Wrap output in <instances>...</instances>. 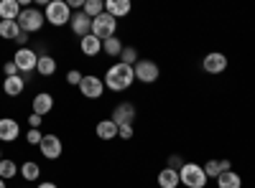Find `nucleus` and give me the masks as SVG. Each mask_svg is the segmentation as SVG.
<instances>
[{
	"label": "nucleus",
	"mask_w": 255,
	"mask_h": 188,
	"mask_svg": "<svg viewBox=\"0 0 255 188\" xmlns=\"http://www.w3.org/2000/svg\"><path fill=\"white\" fill-rule=\"evenodd\" d=\"M79 49H82V54L84 56H97L100 51H102V41L97 38V36H84V38H79Z\"/></svg>",
	"instance_id": "6ab92c4d"
},
{
	"label": "nucleus",
	"mask_w": 255,
	"mask_h": 188,
	"mask_svg": "<svg viewBox=\"0 0 255 188\" xmlns=\"http://www.w3.org/2000/svg\"><path fill=\"white\" fill-rule=\"evenodd\" d=\"M79 92L82 97H87V99H100L105 94V81L95 74H84L82 81H79Z\"/></svg>",
	"instance_id": "6e6552de"
},
{
	"label": "nucleus",
	"mask_w": 255,
	"mask_h": 188,
	"mask_svg": "<svg viewBox=\"0 0 255 188\" xmlns=\"http://www.w3.org/2000/svg\"><path fill=\"white\" fill-rule=\"evenodd\" d=\"M18 165L13 163V160H8V158H3V160H0V178H3V181H10V178H15L18 176Z\"/></svg>",
	"instance_id": "a878e982"
},
{
	"label": "nucleus",
	"mask_w": 255,
	"mask_h": 188,
	"mask_svg": "<svg viewBox=\"0 0 255 188\" xmlns=\"http://www.w3.org/2000/svg\"><path fill=\"white\" fill-rule=\"evenodd\" d=\"M158 186L161 188H176V186H181V181H179V171H174V168H166L158 173Z\"/></svg>",
	"instance_id": "4be33fe9"
},
{
	"label": "nucleus",
	"mask_w": 255,
	"mask_h": 188,
	"mask_svg": "<svg viewBox=\"0 0 255 188\" xmlns=\"http://www.w3.org/2000/svg\"><path fill=\"white\" fill-rule=\"evenodd\" d=\"M118 33V18H113L110 13H102L97 18H92V36H97L100 41H108Z\"/></svg>",
	"instance_id": "423d86ee"
},
{
	"label": "nucleus",
	"mask_w": 255,
	"mask_h": 188,
	"mask_svg": "<svg viewBox=\"0 0 255 188\" xmlns=\"http://www.w3.org/2000/svg\"><path fill=\"white\" fill-rule=\"evenodd\" d=\"M44 23H46L44 13H41L38 8H31V5H26L23 10H20V15H18V28L26 31L28 36L36 33V31H41V28H44Z\"/></svg>",
	"instance_id": "20e7f679"
},
{
	"label": "nucleus",
	"mask_w": 255,
	"mask_h": 188,
	"mask_svg": "<svg viewBox=\"0 0 255 188\" xmlns=\"http://www.w3.org/2000/svg\"><path fill=\"white\" fill-rule=\"evenodd\" d=\"M118 137L125 140V142L130 140L133 137V125H123V127H118Z\"/></svg>",
	"instance_id": "2f4dec72"
},
{
	"label": "nucleus",
	"mask_w": 255,
	"mask_h": 188,
	"mask_svg": "<svg viewBox=\"0 0 255 188\" xmlns=\"http://www.w3.org/2000/svg\"><path fill=\"white\" fill-rule=\"evenodd\" d=\"M181 165H184V163H181V158H179V155H171V158H168V168H174V171H179Z\"/></svg>",
	"instance_id": "f704fd0d"
},
{
	"label": "nucleus",
	"mask_w": 255,
	"mask_h": 188,
	"mask_svg": "<svg viewBox=\"0 0 255 188\" xmlns=\"http://www.w3.org/2000/svg\"><path fill=\"white\" fill-rule=\"evenodd\" d=\"M20 33L18 20H0V38L5 41H15V36Z\"/></svg>",
	"instance_id": "b1692460"
},
{
	"label": "nucleus",
	"mask_w": 255,
	"mask_h": 188,
	"mask_svg": "<svg viewBox=\"0 0 255 188\" xmlns=\"http://www.w3.org/2000/svg\"><path fill=\"white\" fill-rule=\"evenodd\" d=\"M72 8H69V3L67 0H51V3H46V13H44V18L49 20L51 26H56V28H61V26H67L69 20H72Z\"/></svg>",
	"instance_id": "f03ea898"
},
{
	"label": "nucleus",
	"mask_w": 255,
	"mask_h": 188,
	"mask_svg": "<svg viewBox=\"0 0 255 188\" xmlns=\"http://www.w3.org/2000/svg\"><path fill=\"white\" fill-rule=\"evenodd\" d=\"M0 160H3V148H0Z\"/></svg>",
	"instance_id": "58836bf2"
},
{
	"label": "nucleus",
	"mask_w": 255,
	"mask_h": 188,
	"mask_svg": "<svg viewBox=\"0 0 255 188\" xmlns=\"http://www.w3.org/2000/svg\"><path fill=\"white\" fill-rule=\"evenodd\" d=\"M95 132H97L100 140L110 142V140L118 137V125H115L113 120H100V122H97V127H95Z\"/></svg>",
	"instance_id": "f3484780"
},
{
	"label": "nucleus",
	"mask_w": 255,
	"mask_h": 188,
	"mask_svg": "<svg viewBox=\"0 0 255 188\" xmlns=\"http://www.w3.org/2000/svg\"><path fill=\"white\" fill-rule=\"evenodd\" d=\"M26 84H28V81L18 74V76H5V81H3V87H0V89H3V94H8V97H20L23 89H26Z\"/></svg>",
	"instance_id": "2eb2a0df"
},
{
	"label": "nucleus",
	"mask_w": 255,
	"mask_h": 188,
	"mask_svg": "<svg viewBox=\"0 0 255 188\" xmlns=\"http://www.w3.org/2000/svg\"><path fill=\"white\" fill-rule=\"evenodd\" d=\"M13 64L18 66V71H20V76H23L26 81H31V74L36 71V64H38V54L33 51V49H18L15 51V56H13Z\"/></svg>",
	"instance_id": "39448f33"
},
{
	"label": "nucleus",
	"mask_w": 255,
	"mask_h": 188,
	"mask_svg": "<svg viewBox=\"0 0 255 188\" xmlns=\"http://www.w3.org/2000/svg\"><path fill=\"white\" fill-rule=\"evenodd\" d=\"M102 51L108 54V56H120V54H123V41H120L118 36L102 41Z\"/></svg>",
	"instance_id": "bb28decb"
},
{
	"label": "nucleus",
	"mask_w": 255,
	"mask_h": 188,
	"mask_svg": "<svg viewBox=\"0 0 255 188\" xmlns=\"http://www.w3.org/2000/svg\"><path fill=\"white\" fill-rule=\"evenodd\" d=\"M120 61H123V64H128V66H135L138 64V49L135 46H123Z\"/></svg>",
	"instance_id": "c85d7f7f"
},
{
	"label": "nucleus",
	"mask_w": 255,
	"mask_h": 188,
	"mask_svg": "<svg viewBox=\"0 0 255 188\" xmlns=\"http://www.w3.org/2000/svg\"><path fill=\"white\" fill-rule=\"evenodd\" d=\"M217 188H243V178L235 171H225L217 176Z\"/></svg>",
	"instance_id": "5701e85b"
},
{
	"label": "nucleus",
	"mask_w": 255,
	"mask_h": 188,
	"mask_svg": "<svg viewBox=\"0 0 255 188\" xmlns=\"http://www.w3.org/2000/svg\"><path fill=\"white\" fill-rule=\"evenodd\" d=\"M15 44H18V49H26V46H28V33L20 31V33L15 36Z\"/></svg>",
	"instance_id": "72a5a7b5"
},
{
	"label": "nucleus",
	"mask_w": 255,
	"mask_h": 188,
	"mask_svg": "<svg viewBox=\"0 0 255 188\" xmlns=\"http://www.w3.org/2000/svg\"><path fill=\"white\" fill-rule=\"evenodd\" d=\"M20 137V125L13 117H0V142H13Z\"/></svg>",
	"instance_id": "ddd939ff"
},
{
	"label": "nucleus",
	"mask_w": 255,
	"mask_h": 188,
	"mask_svg": "<svg viewBox=\"0 0 255 188\" xmlns=\"http://www.w3.org/2000/svg\"><path fill=\"white\" fill-rule=\"evenodd\" d=\"M179 181L186 188H204L207 186V173L199 163H184L179 168Z\"/></svg>",
	"instance_id": "7ed1b4c3"
},
{
	"label": "nucleus",
	"mask_w": 255,
	"mask_h": 188,
	"mask_svg": "<svg viewBox=\"0 0 255 188\" xmlns=\"http://www.w3.org/2000/svg\"><path fill=\"white\" fill-rule=\"evenodd\" d=\"M0 188H8V186H5V181H3V178H0Z\"/></svg>",
	"instance_id": "4c0bfd02"
},
{
	"label": "nucleus",
	"mask_w": 255,
	"mask_h": 188,
	"mask_svg": "<svg viewBox=\"0 0 255 188\" xmlns=\"http://www.w3.org/2000/svg\"><path fill=\"white\" fill-rule=\"evenodd\" d=\"M204 173H207V178H215L217 181V176L220 173H225V171H232V163L230 160H207L204 165Z\"/></svg>",
	"instance_id": "a211bd4d"
},
{
	"label": "nucleus",
	"mask_w": 255,
	"mask_h": 188,
	"mask_svg": "<svg viewBox=\"0 0 255 188\" xmlns=\"http://www.w3.org/2000/svg\"><path fill=\"white\" fill-rule=\"evenodd\" d=\"M102 81H105V87H108L110 92H125L135 81V71H133V66L118 61V64H113L108 71H105Z\"/></svg>",
	"instance_id": "f257e3e1"
},
{
	"label": "nucleus",
	"mask_w": 255,
	"mask_h": 188,
	"mask_svg": "<svg viewBox=\"0 0 255 188\" xmlns=\"http://www.w3.org/2000/svg\"><path fill=\"white\" fill-rule=\"evenodd\" d=\"M84 13H87L90 18H97L105 13V0H84Z\"/></svg>",
	"instance_id": "cd10ccee"
},
{
	"label": "nucleus",
	"mask_w": 255,
	"mask_h": 188,
	"mask_svg": "<svg viewBox=\"0 0 255 188\" xmlns=\"http://www.w3.org/2000/svg\"><path fill=\"white\" fill-rule=\"evenodd\" d=\"M41 122H44V117H38V115H31V117H28V125H31L33 130H38V127H41Z\"/></svg>",
	"instance_id": "c9c22d12"
},
{
	"label": "nucleus",
	"mask_w": 255,
	"mask_h": 188,
	"mask_svg": "<svg viewBox=\"0 0 255 188\" xmlns=\"http://www.w3.org/2000/svg\"><path fill=\"white\" fill-rule=\"evenodd\" d=\"M41 140H44V132H41V130H33V127H31V130L26 132V142H28V145H41Z\"/></svg>",
	"instance_id": "c756f323"
},
{
	"label": "nucleus",
	"mask_w": 255,
	"mask_h": 188,
	"mask_svg": "<svg viewBox=\"0 0 255 188\" xmlns=\"http://www.w3.org/2000/svg\"><path fill=\"white\" fill-rule=\"evenodd\" d=\"M202 66H204V71H207V74H222V71L227 69V56H225V54H220V51H212V54H207V56H204Z\"/></svg>",
	"instance_id": "f8f14e48"
},
{
	"label": "nucleus",
	"mask_w": 255,
	"mask_h": 188,
	"mask_svg": "<svg viewBox=\"0 0 255 188\" xmlns=\"http://www.w3.org/2000/svg\"><path fill=\"white\" fill-rule=\"evenodd\" d=\"M20 176H23V181H38V176H41V168H38V163H33V160H26L23 165H20V171H18Z\"/></svg>",
	"instance_id": "393cba45"
},
{
	"label": "nucleus",
	"mask_w": 255,
	"mask_h": 188,
	"mask_svg": "<svg viewBox=\"0 0 255 188\" xmlns=\"http://www.w3.org/2000/svg\"><path fill=\"white\" fill-rule=\"evenodd\" d=\"M20 3L18 0H3L0 3V20H18V15H20Z\"/></svg>",
	"instance_id": "aec40b11"
},
{
	"label": "nucleus",
	"mask_w": 255,
	"mask_h": 188,
	"mask_svg": "<svg viewBox=\"0 0 255 188\" xmlns=\"http://www.w3.org/2000/svg\"><path fill=\"white\" fill-rule=\"evenodd\" d=\"M135 104H130V102H120V104H115V110H113V115H110V120L118 125V127H123V125H133L135 122Z\"/></svg>",
	"instance_id": "1a4fd4ad"
},
{
	"label": "nucleus",
	"mask_w": 255,
	"mask_h": 188,
	"mask_svg": "<svg viewBox=\"0 0 255 188\" xmlns=\"http://www.w3.org/2000/svg\"><path fill=\"white\" fill-rule=\"evenodd\" d=\"M36 188H59V186H56V183H38Z\"/></svg>",
	"instance_id": "e433bc0d"
},
{
	"label": "nucleus",
	"mask_w": 255,
	"mask_h": 188,
	"mask_svg": "<svg viewBox=\"0 0 255 188\" xmlns=\"http://www.w3.org/2000/svg\"><path fill=\"white\" fill-rule=\"evenodd\" d=\"M135 71V81H143V84H156L158 76H161V69L156 61L151 59H138V64L133 66Z\"/></svg>",
	"instance_id": "0eeeda50"
},
{
	"label": "nucleus",
	"mask_w": 255,
	"mask_h": 188,
	"mask_svg": "<svg viewBox=\"0 0 255 188\" xmlns=\"http://www.w3.org/2000/svg\"><path fill=\"white\" fill-rule=\"evenodd\" d=\"M3 74H5V76H18L20 71H18V66L13 64V61H5V66H3Z\"/></svg>",
	"instance_id": "473e14b6"
},
{
	"label": "nucleus",
	"mask_w": 255,
	"mask_h": 188,
	"mask_svg": "<svg viewBox=\"0 0 255 188\" xmlns=\"http://www.w3.org/2000/svg\"><path fill=\"white\" fill-rule=\"evenodd\" d=\"M36 71H38L41 76H51V74H56V59L49 56V54H38Z\"/></svg>",
	"instance_id": "412c9836"
},
{
	"label": "nucleus",
	"mask_w": 255,
	"mask_h": 188,
	"mask_svg": "<svg viewBox=\"0 0 255 188\" xmlns=\"http://www.w3.org/2000/svg\"><path fill=\"white\" fill-rule=\"evenodd\" d=\"M82 71H77V69H72V71H67V84H72V87H79V81H82Z\"/></svg>",
	"instance_id": "7c9ffc66"
},
{
	"label": "nucleus",
	"mask_w": 255,
	"mask_h": 188,
	"mask_svg": "<svg viewBox=\"0 0 255 188\" xmlns=\"http://www.w3.org/2000/svg\"><path fill=\"white\" fill-rule=\"evenodd\" d=\"M38 150H41V155H44L46 160H56V158H61V153H64V145H61V140H59V135H44V140H41V145H38Z\"/></svg>",
	"instance_id": "9d476101"
},
{
	"label": "nucleus",
	"mask_w": 255,
	"mask_h": 188,
	"mask_svg": "<svg viewBox=\"0 0 255 188\" xmlns=\"http://www.w3.org/2000/svg\"><path fill=\"white\" fill-rule=\"evenodd\" d=\"M130 10V0H105V13H110L113 18H125Z\"/></svg>",
	"instance_id": "dca6fc26"
},
{
	"label": "nucleus",
	"mask_w": 255,
	"mask_h": 188,
	"mask_svg": "<svg viewBox=\"0 0 255 188\" xmlns=\"http://www.w3.org/2000/svg\"><path fill=\"white\" fill-rule=\"evenodd\" d=\"M69 26H72V33H74V36L84 38V36H90V33H92V18L84 13V10H77V13H72Z\"/></svg>",
	"instance_id": "9b49d317"
},
{
	"label": "nucleus",
	"mask_w": 255,
	"mask_h": 188,
	"mask_svg": "<svg viewBox=\"0 0 255 188\" xmlns=\"http://www.w3.org/2000/svg\"><path fill=\"white\" fill-rule=\"evenodd\" d=\"M31 110H33V115H38V117H46V115L54 110V97H51L49 92H38V94L33 97V102H31Z\"/></svg>",
	"instance_id": "4468645a"
}]
</instances>
